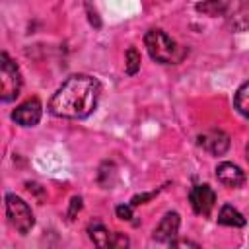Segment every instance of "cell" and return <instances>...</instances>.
I'll list each match as a JSON object with an SVG mask.
<instances>
[{"label": "cell", "mask_w": 249, "mask_h": 249, "mask_svg": "<svg viewBox=\"0 0 249 249\" xmlns=\"http://www.w3.org/2000/svg\"><path fill=\"white\" fill-rule=\"evenodd\" d=\"M235 109L243 115V117H249V82H245L237 91H235Z\"/></svg>", "instance_id": "4fadbf2b"}, {"label": "cell", "mask_w": 249, "mask_h": 249, "mask_svg": "<svg viewBox=\"0 0 249 249\" xmlns=\"http://www.w3.org/2000/svg\"><path fill=\"white\" fill-rule=\"evenodd\" d=\"M218 224L222 226H231V228H243L245 226V218L239 210H235L231 204H224L220 208L218 214Z\"/></svg>", "instance_id": "30bf717a"}, {"label": "cell", "mask_w": 249, "mask_h": 249, "mask_svg": "<svg viewBox=\"0 0 249 249\" xmlns=\"http://www.w3.org/2000/svg\"><path fill=\"white\" fill-rule=\"evenodd\" d=\"M41 115H43L41 101L37 97H31L12 111V121L18 123L19 126H35L41 121Z\"/></svg>", "instance_id": "5b68a950"}, {"label": "cell", "mask_w": 249, "mask_h": 249, "mask_svg": "<svg viewBox=\"0 0 249 249\" xmlns=\"http://www.w3.org/2000/svg\"><path fill=\"white\" fill-rule=\"evenodd\" d=\"M111 247H115V249H124V247H128V237L124 235V233H113V239H111Z\"/></svg>", "instance_id": "9a60e30c"}, {"label": "cell", "mask_w": 249, "mask_h": 249, "mask_svg": "<svg viewBox=\"0 0 249 249\" xmlns=\"http://www.w3.org/2000/svg\"><path fill=\"white\" fill-rule=\"evenodd\" d=\"M216 179L224 185V187H230V189H237L245 183V173L239 165L235 163H230V161H224L216 167Z\"/></svg>", "instance_id": "ba28073f"}, {"label": "cell", "mask_w": 249, "mask_h": 249, "mask_svg": "<svg viewBox=\"0 0 249 249\" xmlns=\"http://www.w3.org/2000/svg\"><path fill=\"white\" fill-rule=\"evenodd\" d=\"M101 84L97 78L88 74H74L62 82L49 101V111L62 119H86L89 117L99 101Z\"/></svg>", "instance_id": "6da1fadb"}, {"label": "cell", "mask_w": 249, "mask_h": 249, "mask_svg": "<svg viewBox=\"0 0 249 249\" xmlns=\"http://www.w3.org/2000/svg\"><path fill=\"white\" fill-rule=\"evenodd\" d=\"M144 45L148 49V54L156 62H161V64H177L187 54V51L183 47H179L161 29H150L144 35Z\"/></svg>", "instance_id": "7a4b0ae2"}, {"label": "cell", "mask_w": 249, "mask_h": 249, "mask_svg": "<svg viewBox=\"0 0 249 249\" xmlns=\"http://www.w3.org/2000/svg\"><path fill=\"white\" fill-rule=\"evenodd\" d=\"M158 193V191H156ZM156 193H144V195H136V196H132V200H130V204L132 206H138V204H144L146 200H150L152 196H156Z\"/></svg>", "instance_id": "ac0fdd59"}, {"label": "cell", "mask_w": 249, "mask_h": 249, "mask_svg": "<svg viewBox=\"0 0 249 249\" xmlns=\"http://www.w3.org/2000/svg\"><path fill=\"white\" fill-rule=\"evenodd\" d=\"M88 233H89V239H91L97 247H101V249L111 247L113 233H109L101 222H93V224H89V226H88Z\"/></svg>", "instance_id": "8fae6325"}, {"label": "cell", "mask_w": 249, "mask_h": 249, "mask_svg": "<svg viewBox=\"0 0 249 249\" xmlns=\"http://www.w3.org/2000/svg\"><path fill=\"white\" fill-rule=\"evenodd\" d=\"M169 245H171V247H195V249L198 247V243L189 241V239H171Z\"/></svg>", "instance_id": "d6986e66"}, {"label": "cell", "mask_w": 249, "mask_h": 249, "mask_svg": "<svg viewBox=\"0 0 249 249\" xmlns=\"http://www.w3.org/2000/svg\"><path fill=\"white\" fill-rule=\"evenodd\" d=\"M0 97L2 101H14L21 91V74L18 64L8 56V53L0 54Z\"/></svg>", "instance_id": "3957f363"}, {"label": "cell", "mask_w": 249, "mask_h": 249, "mask_svg": "<svg viewBox=\"0 0 249 249\" xmlns=\"http://www.w3.org/2000/svg\"><path fill=\"white\" fill-rule=\"evenodd\" d=\"M195 8L206 16H220L226 12V0H204L198 2Z\"/></svg>", "instance_id": "7c38bea8"}, {"label": "cell", "mask_w": 249, "mask_h": 249, "mask_svg": "<svg viewBox=\"0 0 249 249\" xmlns=\"http://www.w3.org/2000/svg\"><path fill=\"white\" fill-rule=\"evenodd\" d=\"M6 214H8L10 224L21 235H25L33 228V224H35V218H33V212H31L29 204L21 196H18L14 193L6 195Z\"/></svg>", "instance_id": "277c9868"}, {"label": "cell", "mask_w": 249, "mask_h": 249, "mask_svg": "<svg viewBox=\"0 0 249 249\" xmlns=\"http://www.w3.org/2000/svg\"><path fill=\"white\" fill-rule=\"evenodd\" d=\"M82 210V198L80 196H74L72 200H70V208H68V220H74L76 218V214Z\"/></svg>", "instance_id": "e0dca14e"}, {"label": "cell", "mask_w": 249, "mask_h": 249, "mask_svg": "<svg viewBox=\"0 0 249 249\" xmlns=\"http://www.w3.org/2000/svg\"><path fill=\"white\" fill-rule=\"evenodd\" d=\"M138 70H140V53L134 47H130L126 51V74L134 76Z\"/></svg>", "instance_id": "5bb4252c"}, {"label": "cell", "mask_w": 249, "mask_h": 249, "mask_svg": "<svg viewBox=\"0 0 249 249\" xmlns=\"http://www.w3.org/2000/svg\"><path fill=\"white\" fill-rule=\"evenodd\" d=\"M179 226H181L179 214H177V212H167V214L160 220V224L154 228L152 237H154L156 241H171V239L177 235Z\"/></svg>", "instance_id": "9c48e42d"}, {"label": "cell", "mask_w": 249, "mask_h": 249, "mask_svg": "<svg viewBox=\"0 0 249 249\" xmlns=\"http://www.w3.org/2000/svg\"><path fill=\"white\" fill-rule=\"evenodd\" d=\"M115 212H117V218H121V220H130V218H132V204H119V206L115 208Z\"/></svg>", "instance_id": "2e32d148"}, {"label": "cell", "mask_w": 249, "mask_h": 249, "mask_svg": "<svg viewBox=\"0 0 249 249\" xmlns=\"http://www.w3.org/2000/svg\"><path fill=\"white\" fill-rule=\"evenodd\" d=\"M189 200H191L193 210L198 216H208L212 212V208H214L216 193L208 185H195L191 189V193H189Z\"/></svg>", "instance_id": "8992f818"}, {"label": "cell", "mask_w": 249, "mask_h": 249, "mask_svg": "<svg viewBox=\"0 0 249 249\" xmlns=\"http://www.w3.org/2000/svg\"><path fill=\"white\" fill-rule=\"evenodd\" d=\"M198 146L212 156H224L230 148V136L220 128H212L198 136Z\"/></svg>", "instance_id": "52a82bcc"}]
</instances>
